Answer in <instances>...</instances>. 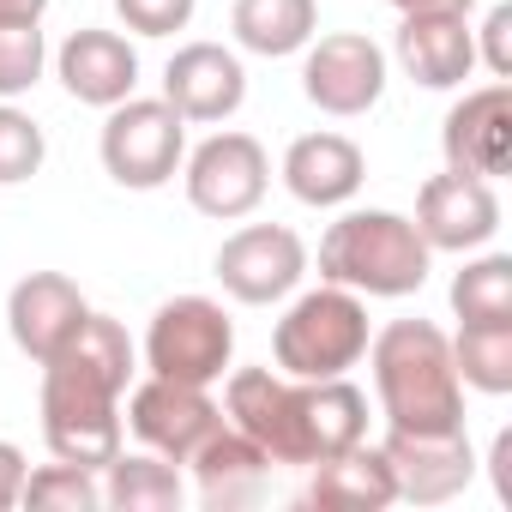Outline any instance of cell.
I'll list each match as a JSON object with an SVG mask.
<instances>
[{
	"mask_svg": "<svg viewBox=\"0 0 512 512\" xmlns=\"http://www.w3.org/2000/svg\"><path fill=\"white\" fill-rule=\"evenodd\" d=\"M133 368H139V350L127 326L97 308L73 332V344L43 362V446L61 464L103 476V464L121 452V434H127L121 398H127Z\"/></svg>",
	"mask_w": 512,
	"mask_h": 512,
	"instance_id": "6da1fadb",
	"label": "cell"
},
{
	"mask_svg": "<svg viewBox=\"0 0 512 512\" xmlns=\"http://www.w3.org/2000/svg\"><path fill=\"white\" fill-rule=\"evenodd\" d=\"M374 398L386 428L404 434H452L464 428V380L452 368V338L434 320H392L368 338Z\"/></svg>",
	"mask_w": 512,
	"mask_h": 512,
	"instance_id": "7a4b0ae2",
	"label": "cell"
},
{
	"mask_svg": "<svg viewBox=\"0 0 512 512\" xmlns=\"http://www.w3.org/2000/svg\"><path fill=\"white\" fill-rule=\"evenodd\" d=\"M434 272V253L416 235V223L404 211H344L326 235H320V278L344 284L368 302H398L416 296Z\"/></svg>",
	"mask_w": 512,
	"mask_h": 512,
	"instance_id": "3957f363",
	"label": "cell"
},
{
	"mask_svg": "<svg viewBox=\"0 0 512 512\" xmlns=\"http://www.w3.org/2000/svg\"><path fill=\"white\" fill-rule=\"evenodd\" d=\"M368 338V296L320 278V290L290 296L284 320L272 326V362L290 380H338L368 356Z\"/></svg>",
	"mask_w": 512,
	"mask_h": 512,
	"instance_id": "277c9868",
	"label": "cell"
},
{
	"mask_svg": "<svg viewBox=\"0 0 512 512\" xmlns=\"http://www.w3.org/2000/svg\"><path fill=\"white\" fill-rule=\"evenodd\" d=\"M97 157L109 169L115 187L127 193H157L181 175L187 157V121L163 103V97H127L115 109H103V133H97Z\"/></svg>",
	"mask_w": 512,
	"mask_h": 512,
	"instance_id": "5b68a950",
	"label": "cell"
},
{
	"mask_svg": "<svg viewBox=\"0 0 512 512\" xmlns=\"http://www.w3.org/2000/svg\"><path fill=\"white\" fill-rule=\"evenodd\" d=\"M139 356H145V374L217 386L229 374V356H235V320L211 296H175L151 314Z\"/></svg>",
	"mask_w": 512,
	"mask_h": 512,
	"instance_id": "8992f818",
	"label": "cell"
},
{
	"mask_svg": "<svg viewBox=\"0 0 512 512\" xmlns=\"http://www.w3.org/2000/svg\"><path fill=\"white\" fill-rule=\"evenodd\" d=\"M181 187H187V205L199 217L235 223V217H253L260 199L272 193V157L253 133L217 127L181 157Z\"/></svg>",
	"mask_w": 512,
	"mask_h": 512,
	"instance_id": "52a82bcc",
	"label": "cell"
},
{
	"mask_svg": "<svg viewBox=\"0 0 512 512\" xmlns=\"http://www.w3.org/2000/svg\"><path fill=\"white\" fill-rule=\"evenodd\" d=\"M308 260H314V253H308V241L290 223H247V229L223 235L211 272H217V284H223L229 302L272 308V302H290L302 290Z\"/></svg>",
	"mask_w": 512,
	"mask_h": 512,
	"instance_id": "ba28073f",
	"label": "cell"
},
{
	"mask_svg": "<svg viewBox=\"0 0 512 512\" xmlns=\"http://www.w3.org/2000/svg\"><path fill=\"white\" fill-rule=\"evenodd\" d=\"M223 422L241 428L272 464H308L302 380H290L278 368H229L223 374Z\"/></svg>",
	"mask_w": 512,
	"mask_h": 512,
	"instance_id": "9c48e42d",
	"label": "cell"
},
{
	"mask_svg": "<svg viewBox=\"0 0 512 512\" xmlns=\"http://www.w3.org/2000/svg\"><path fill=\"white\" fill-rule=\"evenodd\" d=\"M121 422L133 428V440L169 464H187L199 452L205 434L223 428V404L211 398V386H187V380H163V374H145L133 392H127V410Z\"/></svg>",
	"mask_w": 512,
	"mask_h": 512,
	"instance_id": "30bf717a",
	"label": "cell"
},
{
	"mask_svg": "<svg viewBox=\"0 0 512 512\" xmlns=\"http://www.w3.org/2000/svg\"><path fill=\"white\" fill-rule=\"evenodd\" d=\"M302 97L320 115L356 121L386 97V49L362 31H332L302 49Z\"/></svg>",
	"mask_w": 512,
	"mask_h": 512,
	"instance_id": "8fae6325",
	"label": "cell"
},
{
	"mask_svg": "<svg viewBox=\"0 0 512 512\" xmlns=\"http://www.w3.org/2000/svg\"><path fill=\"white\" fill-rule=\"evenodd\" d=\"M410 223L428 241V253H476V247H488L500 235V193L482 175L440 169V175L422 181Z\"/></svg>",
	"mask_w": 512,
	"mask_h": 512,
	"instance_id": "7c38bea8",
	"label": "cell"
},
{
	"mask_svg": "<svg viewBox=\"0 0 512 512\" xmlns=\"http://www.w3.org/2000/svg\"><path fill=\"white\" fill-rule=\"evenodd\" d=\"M380 452L392 464L398 500H410V506H446L482 470V458H476V446H470L464 428H452V434H404V428H386Z\"/></svg>",
	"mask_w": 512,
	"mask_h": 512,
	"instance_id": "4fadbf2b",
	"label": "cell"
},
{
	"mask_svg": "<svg viewBox=\"0 0 512 512\" xmlns=\"http://www.w3.org/2000/svg\"><path fill=\"white\" fill-rule=\"evenodd\" d=\"M440 157H446V169H464L482 181H500L512 169V85L506 79L476 85L446 109Z\"/></svg>",
	"mask_w": 512,
	"mask_h": 512,
	"instance_id": "5bb4252c",
	"label": "cell"
},
{
	"mask_svg": "<svg viewBox=\"0 0 512 512\" xmlns=\"http://www.w3.org/2000/svg\"><path fill=\"white\" fill-rule=\"evenodd\" d=\"M163 103L187 127H217L247 103V67L223 43H181L163 67Z\"/></svg>",
	"mask_w": 512,
	"mask_h": 512,
	"instance_id": "9a60e30c",
	"label": "cell"
},
{
	"mask_svg": "<svg viewBox=\"0 0 512 512\" xmlns=\"http://www.w3.org/2000/svg\"><path fill=\"white\" fill-rule=\"evenodd\" d=\"M85 320H91V302H85V290H79L67 272H31V278H19L13 296H7V332H13V344H19L37 368H43L55 350H67Z\"/></svg>",
	"mask_w": 512,
	"mask_h": 512,
	"instance_id": "2e32d148",
	"label": "cell"
},
{
	"mask_svg": "<svg viewBox=\"0 0 512 512\" xmlns=\"http://www.w3.org/2000/svg\"><path fill=\"white\" fill-rule=\"evenodd\" d=\"M392 55L404 67V79H416L422 91H458L476 73V31L470 13H404Z\"/></svg>",
	"mask_w": 512,
	"mask_h": 512,
	"instance_id": "e0dca14e",
	"label": "cell"
},
{
	"mask_svg": "<svg viewBox=\"0 0 512 512\" xmlns=\"http://www.w3.org/2000/svg\"><path fill=\"white\" fill-rule=\"evenodd\" d=\"M55 79L67 85L73 103L85 109H115L139 91V49L121 37V31H73L61 49H55Z\"/></svg>",
	"mask_w": 512,
	"mask_h": 512,
	"instance_id": "ac0fdd59",
	"label": "cell"
},
{
	"mask_svg": "<svg viewBox=\"0 0 512 512\" xmlns=\"http://www.w3.org/2000/svg\"><path fill=\"white\" fill-rule=\"evenodd\" d=\"M278 175H284L290 199H302V205H314V211H338V205H350V199L362 193V181H368V157H362V145H356L350 133L320 127V133L290 139Z\"/></svg>",
	"mask_w": 512,
	"mask_h": 512,
	"instance_id": "d6986e66",
	"label": "cell"
},
{
	"mask_svg": "<svg viewBox=\"0 0 512 512\" xmlns=\"http://www.w3.org/2000/svg\"><path fill=\"white\" fill-rule=\"evenodd\" d=\"M187 470H193V488H199V506H205V512H235V506L266 500L278 464L253 446L241 428L223 422L217 434L199 440V452L187 458Z\"/></svg>",
	"mask_w": 512,
	"mask_h": 512,
	"instance_id": "ffe728a7",
	"label": "cell"
},
{
	"mask_svg": "<svg viewBox=\"0 0 512 512\" xmlns=\"http://www.w3.org/2000/svg\"><path fill=\"white\" fill-rule=\"evenodd\" d=\"M392 500H398L392 464L368 440L308 464V506H320V512H386Z\"/></svg>",
	"mask_w": 512,
	"mask_h": 512,
	"instance_id": "44dd1931",
	"label": "cell"
},
{
	"mask_svg": "<svg viewBox=\"0 0 512 512\" xmlns=\"http://www.w3.org/2000/svg\"><path fill=\"white\" fill-rule=\"evenodd\" d=\"M229 31H235V49L260 61L302 55L320 37V0H235Z\"/></svg>",
	"mask_w": 512,
	"mask_h": 512,
	"instance_id": "7402d4cb",
	"label": "cell"
},
{
	"mask_svg": "<svg viewBox=\"0 0 512 512\" xmlns=\"http://www.w3.org/2000/svg\"><path fill=\"white\" fill-rule=\"evenodd\" d=\"M302 428H308V464L368 440V392L350 374L302 380Z\"/></svg>",
	"mask_w": 512,
	"mask_h": 512,
	"instance_id": "603a6c76",
	"label": "cell"
},
{
	"mask_svg": "<svg viewBox=\"0 0 512 512\" xmlns=\"http://www.w3.org/2000/svg\"><path fill=\"white\" fill-rule=\"evenodd\" d=\"M187 494L181 464L157 458V452H115L103 464V506L115 512H175Z\"/></svg>",
	"mask_w": 512,
	"mask_h": 512,
	"instance_id": "cb8c5ba5",
	"label": "cell"
},
{
	"mask_svg": "<svg viewBox=\"0 0 512 512\" xmlns=\"http://www.w3.org/2000/svg\"><path fill=\"white\" fill-rule=\"evenodd\" d=\"M452 368H458L464 392L506 398L512 392V320H458Z\"/></svg>",
	"mask_w": 512,
	"mask_h": 512,
	"instance_id": "d4e9b609",
	"label": "cell"
},
{
	"mask_svg": "<svg viewBox=\"0 0 512 512\" xmlns=\"http://www.w3.org/2000/svg\"><path fill=\"white\" fill-rule=\"evenodd\" d=\"M458 320H512V253H464V272L452 278Z\"/></svg>",
	"mask_w": 512,
	"mask_h": 512,
	"instance_id": "484cf974",
	"label": "cell"
},
{
	"mask_svg": "<svg viewBox=\"0 0 512 512\" xmlns=\"http://www.w3.org/2000/svg\"><path fill=\"white\" fill-rule=\"evenodd\" d=\"M19 506H31V512H97L103 506V476L55 458V464H43V470L25 476Z\"/></svg>",
	"mask_w": 512,
	"mask_h": 512,
	"instance_id": "4316f807",
	"label": "cell"
},
{
	"mask_svg": "<svg viewBox=\"0 0 512 512\" xmlns=\"http://www.w3.org/2000/svg\"><path fill=\"white\" fill-rule=\"evenodd\" d=\"M49 73V37L43 25H0V103H19Z\"/></svg>",
	"mask_w": 512,
	"mask_h": 512,
	"instance_id": "83f0119b",
	"label": "cell"
},
{
	"mask_svg": "<svg viewBox=\"0 0 512 512\" xmlns=\"http://www.w3.org/2000/svg\"><path fill=\"white\" fill-rule=\"evenodd\" d=\"M49 157V139L43 127L19 109V103H0V187H19L43 169Z\"/></svg>",
	"mask_w": 512,
	"mask_h": 512,
	"instance_id": "f1b7e54d",
	"label": "cell"
},
{
	"mask_svg": "<svg viewBox=\"0 0 512 512\" xmlns=\"http://www.w3.org/2000/svg\"><path fill=\"white\" fill-rule=\"evenodd\" d=\"M193 7L199 0H115V13L133 37H175L193 25Z\"/></svg>",
	"mask_w": 512,
	"mask_h": 512,
	"instance_id": "f546056e",
	"label": "cell"
},
{
	"mask_svg": "<svg viewBox=\"0 0 512 512\" xmlns=\"http://www.w3.org/2000/svg\"><path fill=\"white\" fill-rule=\"evenodd\" d=\"M476 67H488L494 79H512V0H494L482 31H476Z\"/></svg>",
	"mask_w": 512,
	"mask_h": 512,
	"instance_id": "4dcf8cb0",
	"label": "cell"
},
{
	"mask_svg": "<svg viewBox=\"0 0 512 512\" xmlns=\"http://www.w3.org/2000/svg\"><path fill=\"white\" fill-rule=\"evenodd\" d=\"M25 476H31V458H25L13 440H0V512H13V506H19Z\"/></svg>",
	"mask_w": 512,
	"mask_h": 512,
	"instance_id": "1f68e13d",
	"label": "cell"
},
{
	"mask_svg": "<svg viewBox=\"0 0 512 512\" xmlns=\"http://www.w3.org/2000/svg\"><path fill=\"white\" fill-rule=\"evenodd\" d=\"M488 476H494V494H500V506H512V428H500V434H494Z\"/></svg>",
	"mask_w": 512,
	"mask_h": 512,
	"instance_id": "d6a6232c",
	"label": "cell"
},
{
	"mask_svg": "<svg viewBox=\"0 0 512 512\" xmlns=\"http://www.w3.org/2000/svg\"><path fill=\"white\" fill-rule=\"evenodd\" d=\"M49 0H0V25H43Z\"/></svg>",
	"mask_w": 512,
	"mask_h": 512,
	"instance_id": "836d02e7",
	"label": "cell"
},
{
	"mask_svg": "<svg viewBox=\"0 0 512 512\" xmlns=\"http://www.w3.org/2000/svg\"><path fill=\"white\" fill-rule=\"evenodd\" d=\"M386 7L404 19V13H470L476 0H386Z\"/></svg>",
	"mask_w": 512,
	"mask_h": 512,
	"instance_id": "e575fe53",
	"label": "cell"
}]
</instances>
